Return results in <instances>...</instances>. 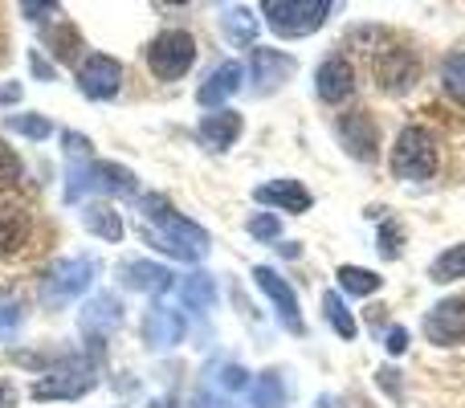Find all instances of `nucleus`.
Wrapping results in <instances>:
<instances>
[{
	"instance_id": "f257e3e1",
	"label": "nucleus",
	"mask_w": 465,
	"mask_h": 408,
	"mask_svg": "<svg viewBox=\"0 0 465 408\" xmlns=\"http://www.w3.org/2000/svg\"><path fill=\"white\" fill-rule=\"evenodd\" d=\"M139 213H143L139 233H143V241H152L155 249L180 257V262H201V257L209 254V233L196 221H188L184 213H176L163 193H147L143 201H139Z\"/></svg>"
},
{
	"instance_id": "f03ea898",
	"label": "nucleus",
	"mask_w": 465,
	"mask_h": 408,
	"mask_svg": "<svg viewBox=\"0 0 465 408\" xmlns=\"http://www.w3.org/2000/svg\"><path fill=\"white\" fill-rule=\"evenodd\" d=\"M392 176L396 180H409V184H420V180H429L437 172V164H441V152H437V139L429 127H404L401 135H396L392 144Z\"/></svg>"
},
{
	"instance_id": "7ed1b4c3",
	"label": "nucleus",
	"mask_w": 465,
	"mask_h": 408,
	"mask_svg": "<svg viewBox=\"0 0 465 408\" xmlns=\"http://www.w3.org/2000/svg\"><path fill=\"white\" fill-rule=\"evenodd\" d=\"M94 278H98L94 257H62V262H54L41 274V303H45V311H65L78 294H86Z\"/></svg>"
},
{
	"instance_id": "20e7f679",
	"label": "nucleus",
	"mask_w": 465,
	"mask_h": 408,
	"mask_svg": "<svg viewBox=\"0 0 465 408\" xmlns=\"http://www.w3.org/2000/svg\"><path fill=\"white\" fill-rule=\"evenodd\" d=\"M86 193H103V196H135V172L123 164H106V160H82L70 168V184H65V201H78Z\"/></svg>"
},
{
	"instance_id": "39448f33",
	"label": "nucleus",
	"mask_w": 465,
	"mask_h": 408,
	"mask_svg": "<svg viewBox=\"0 0 465 408\" xmlns=\"http://www.w3.org/2000/svg\"><path fill=\"white\" fill-rule=\"evenodd\" d=\"M143 57H147V70H152L160 82H176V78H184V74L193 70L196 37L188 29H163V33H155V37L147 41Z\"/></svg>"
},
{
	"instance_id": "423d86ee",
	"label": "nucleus",
	"mask_w": 465,
	"mask_h": 408,
	"mask_svg": "<svg viewBox=\"0 0 465 408\" xmlns=\"http://www.w3.org/2000/svg\"><path fill=\"white\" fill-rule=\"evenodd\" d=\"M262 16L278 37H306L327 25L331 5L327 0H265Z\"/></svg>"
},
{
	"instance_id": "0eeeda50",
	"label": "nucleus",
	"mask_w": 465,
	"mask_h": 408,
	"mask_svg": "<svg viewBox=\"0 0 465 408\" xmlns=\"http://www.w3.org/2000/svg\"><path fill=\"white\" fill-rule=\"evenodd\" d=\"M371 54V74H376V86L384 90V95H404V90L417 86L420 78V57L417 49L409 45H376L368 49Z\"/></svg>"
},
{
	"instance_id": "6e6552de",
	"label": "nucleus",
	"mask_w": 465,
	"mask_h": 408,
	"mask_svg": "<svg viewBox=\"0 0 465 408\" xmlns=\"http://www.w3.org/2000/svg\"><path fill=\"white\" fill-rule=\"evenodd\" d=\"M78 90L90 103H111L123 90V65L114 62L111 54H90L86 62L78 65Z\"/></svg>"
},
{
	"instance_id": "1a4fd4ad",
	"label": "nucleus",
	"mask_w": 465,
	"mask_h": 408,
	"mask_svg": "<svg viewBox=\"0 0 465 408\" xmlns=\"http://www.w3.org/2000/svg\"><path fill=\"white\" fill-rule=\"evenodd\" d=\"M425 339L433 347H461L465 343V294L441 298L425 314Z\"/></svg>"
},
{
	"instance_id": "9d476101",
	"label": "nucleus",
	"mask_w": 465,
	"mask_h": 408,
	"mask_svg": "<svg viewBox=\"0 0 465 408\" xmlns=\"http://www.w3.org/2000/svg\"><path fill=\"white\" fill-rule=\"evenodd\" d=\"M253 282L265 290V294H270V303L278 306L282 327H286L290 335H302L306 323H302V311H298V294H294V290H290L286 282H282L278 274L270 270V265H257V270H253Z\"/></svg>"
},
{
	"instance_id": "9b49d317",
	"label": "nucleus",
	"mask_w": 465,
	"mask_h": 408,
	"mask_svg": "<svg viewBox=\"0 0 465 408\" xmlns=\"http://www.w3.org/2000/svg\"><path fill=\"white\" fill-rule=\"evenodd\" d=\"M351 90H355V65L347 62L343 54L327 57V62L314 70V95H319L322 103L339 106V103H347V98H351Z\"/></svg>"
},
{
	"instance_id": "f8f14e48",
	"label": "nucleus",
	"mask_w": 465,
	"mask_h": 408,
	"mask_svg": "<svg viewBox=\"0 0 465 408\" xmlns=\"http://www.w3.org/2000/svg\"><path fill=\"white\" fill-rule=\"evenodd\" d=\"M249 74H253V86L262 90V95H270V90H278L282 82L294 74V57L282 54V49L253 45V54H249Z\"/></svg>"
},
{
	"instance_id": "ddd939ff",
	"label": "nucleus",
	"mask_w": 465,
	"mask_h": 408,
	"mask_svg": "<svg viewBox=\"0 0 465 408\" xmlns=\"http://www.w3.org/2000/svg\"><path fill=\"white\" fill-rule=\"evenodd\" d=\"M78 327L86 339H103L114 327H123V303L114 294H94L86 306L78 311Z\"/></svg>"
},
{
	"instance_id": "4468645a",
	"label": "nucleus",
	"mask_w": 465,
	"mask_h": 408,
	"mask_svg": "<svg viewBox=\"0 0 465 408\" xmlns=\"http://www.w3.org/2000/svg\"><path fill=\"white\" fill-rule=\"evenodd\" d=\"M184 314L172 311V306H152L143 314V343L152 352H163V347H176L184 339Z\"/></svg>"
},
{
	"instance_id": "2eb2a0df",
	"label": "nucleus",
	"mask_w": 465,
	"mask_h": 408,
	"mask_svg": "<svg viewBox=\"0 0 465 408\" xmlns=\"http://www.w3.org/2000/svg\"><path fill=\"white\" fill-rule=\"evenodd\" d=\"M98 384L94 372H54L33 384V401H78Z\"/></svg>"
},
{
	"instance_id": "dca6fc26",
	"label": "nucleus",
	"mask_w": 465,
	"mask_h": 408,
	"mask_svg": "<svg viewBox=\"0 0 465 408\" xmlns=\"http://www.w3.org/2000/svg\"><path fill=\"white\" fill-rule=\"evenodd\" d=\"M339 139L343 147L355 155V160H376V123H371L368 111H351L339 119Z\"/></svg>"
},
{
	"instance_id": "f3484780",
	"label": "nucleus",
	"mask_w": 465,
	"mask_h": 408,
	"mask_svg": "<svg viewBox=\"0 0 465 408\" xmlns=\"http://www.w3.org/2000/svg\"><path fill=\"white\" fill-rule=\"evenodd\" d=\"M253 201L282 208V213H306V208H311V193H306L298 180H270V184L253 188Z\"/></svg>"
},
{
	"instance_id": "a211bd4d",
	"label": "nucleus",
	"mask_w": 465,
	"mask_h": 408,
	"mask_svg": "<svg viewBox=\"0 0 465 408\" xmlns=\"http://www.w3.org/2000/svg\"><path fill=\"white\" fill-rule=\"evenodd\" d=\"M241 114L237 111H213L201 119V127H196V135H201L204 147H213V152H225V147H232L241 139Z\"/></svg>"
},
{
	"instance_id": "6ab92c4d",
	"label": "nucleus",
	"mask_w": 465,
	"mask_h": 408,
	"mask_svg": "<svg viewBox=\"0 0 465 408\" xmlns=\"http://www.w3.org/2000/svg\"><path fill=\"white\" fill-rule=\"evenodd\" d=\"M119 278H123V286L143 290V294H163V290H172V270L160 262H123Z\"/></svg>"
},
{
	"instance_id": "aec40b11",
	"label": "nucleus",
	"mask_w": 465,
	"mask_h": 408,
	"mask_svg": "<svg viewBox=\"0 0 465 408\" xmlns=\"http://www.w3.org/2000/svg\"><path fill=\"white\" fill-rule=\"evenodd\" d=\"M241 78H245L241 62H221L217 70L204 78V86L196 90V103H201V106H221L225 98H232L241 90Z\"/></svg>"
},
{
	"instance_id": "412c9836",
	"label": "nucleus",
	"mask_w": 465,
	"mask_h": 408,
	"mask_svg": "<svg viewBox=\"0 0 465 408\" xmlns=\"http://www.w3.org/2000/svg\"><path fill=\"white\" fill-rule=\"evenodd\" d=\"M29 245V216L16 208H0V262Z\"/></svg>"
},
{
	"instance_id": "4be33fe9",
	"label": "nucleus",
	"mask_w": 465,
	"mask_h": 408,
	"mask_svg": "<svg viewBox=\"0 0 465 408\" xmlns=\"http://www.w3.org/2000/svg\"><path fill=\"white\" fill-rule=\"evenodd\" d=\"M82 224L103 241H123V216L111 204H86L82 208Z\"/></svg>"
},
{
	"instance_id": "5701e85b",
	"label": "nucleus",
	"mask_w": 465,
	"mask_h": 408,
	"mask_svg": "<svg viewBox=\"0 0 465 408\" xmlns=\"http://www.w3.org/2000/svg\"><path fill=\"white\" fill-rule=\"evenodd\" d=\"M249 401H253V408H286L290 393H286L282 372H262L253 380V388H249Z\"/></svg>"
},
{
	"instance_id": "b1692460",
	"label": "nucleus",
	"mask_w": 465,
	"mask_h": 408,
	"mask_svg": "<svg viewBox=\"0 0 465 408\" xmlns=\"http://www.w3.org/2000/svg\"><path fill=\"white\" fill-rule=\"evenodd\" d=\"M45 45L54 49L62 62L78 65V57H82V33L74 29L70 21H57V25H49V29H45Z\"/></svg>"
},
{
	"instance_id": "393cba45",
	"label": "nucleus",
	"mask_w": 465,
	"mask_h": 408,
	"mask_svg": "<svg viewBox=\"0 0 465 408\" xmlns=\"http://www.w3.org/2000/svg\"><path fill=\"white\" fill-rule=\"evenodd\" d=\"M180 298H184L188 311H209V306L217 303V286H213L209 274H188V278L180 282Z\"/></svg>"
},
{
	"instance_id": "a878e982",
	"label": "nucleus",
	"mask_w": 465,
	"mask_h": 408,
	"mask_svg": "<svg viewBox=\"0 0 465 408\" xmlns=\"http://www.w3.org/2000/svg\"><path fill=\"white\" fill-rule=\"evenodd\" d=\"M339 286L347 290V294H355V298H368V294H376L380 290V282L384 278H376L371 270H363V265H339Z\"/></svg>"
},
{
	"instance_id": "bb28decb",
	"label": "nucleus",
	"mask_w": 465,
	"mask_h": 408,
	"mask_svg": "<svg viewBox=\"0 0 465 408\" xmlns=\"http://www.w3.org/2000/svg\"><path fill=\"white\" fill-rule=\"evenodd\" d=\"M5 127L13 131V135H25V139H49L54 135V123L45 119V114H33V111H21V114H5Z\"/></svg>"
},
{
	"instance_id": "cd10ccee",
	"label": "nucleus",
	"mask_w": 465,
	"mask_h": 408,
	"mask_svg": "<svg viewBox=\"0 0 465 408\" xmlns=\"http://www.w3.org/2000/svg\"><path fill=\"white\" fill-rule=\"evenodd\" d=\"M221 25H225L229 41H237V45H253V37H257V16L249 13V8H225Z\"/></svg>"
},
{
	"instance_id": "c85d7f7f",
	"label": "nucleus",
	"mask_w": 465,
	"mask_h": 408,
	"mask_svg": "<svg viewBox=\"0 0 465 408\" xmlns=\"http://www.w3.org/2000/svg\"><path fill=\"white\" fill-rule=\"evenodd\" d=\"M322 311H327V323L335 327L339 339H355V335H360V323L351 319V311L343 306V298H339V294H322Z\"/></svg>"
},
{
	"instance_id": "c756f323",
	"label": "nucleus",
	"mask_w": 465,
	"mask_h": 408,
	"mask_svg": "<svg viewBox=\"0 0 465 408\" xmlns=\"http://www.w3.org/2000/svg\"><path fill=\"white\" fill-rule=\"evenodd\" d=\"M429 278H433V282H458V278H465V241H461V245H453V249H445V254L429 265Z\"/></svg>"
},
{
	"instance_id": "7c9ffc66",
	"label": "nucleus",
	"mask_w": 465,
	"mask_h": 408,
	"mask_svg": "<svg viewBox=\"0 0 465 408\" xmlns=\"http://www.w3.org/2000/svg\"><path fill=\"white\" fill-rule=\"evenodd\" d=\"M441 86L450 98H458L465 103V54H450L441 65Z\"/></svg>"
},
{
	"instance_id": "2f4dec72",
	"label": "nucleus",
	"mask_w": 465,
	"mask_h": 408,
	"mask_svg": "<svg viewBox=\"0 0 465 408\" xmlns=\"http://www.w3.org/2000/svg\"><path fill=\"white\" fill-rule=\"evenodd\" d=\"M21 323H25L21 303L8 298V294H0V339H13L16 331H21Z\"/></svg>"
},
{
	"instance_id": "473e14b6",
	"label": "nucleus",
	"mask_w": 465,
	"mask_h": 408,
	"mask_svg": "<svg viewBox=\"0 0 465 408\" xmlns=\"http://www.w3.org/2000/svg\"><path fill=\"white\" fill-rule=\"evenodd\" d=\"M249 233H253L257 241H273L282 233V221L273 213H253L249 216Z\"/></svg>"
},
{
	"instance_id": "72a5a7b5",
	"label": "nucleus",
	"mask_w": 465,
	"mask_h": 408,
	"mask_svg": "<svg viewBox=\"0 0 465 408\" xmlns=\"http://www.w3.org/2000/svg\"><path fill=\"white\" fill-rule=\"evenodd\" d=\"M217 384L225 388V393H241V388H249V372L241 368V363H225V368L217 372Z\"/></svg>"
},
{
	"instance_id": "f704fd0d",
	"label": "nucleus",
	"mask_w": 465,
	"mask_h": 408,
	"mask_svg": "<svg viewBox=\"0 0 465 408\" xmlns=\"http://www.w3.org/2000/svg\"><path fill=\"white\" fill-rule=\"evenodd\" d=\"M21 180V160L13 155V147L0 144V188H13Z\"/></svg>"
},
{
	"instance_id": "c9c22d12",
	"label": "nucleus",
	"mask_w": 465,
	"mask_h": 408,
	"mask_svg": "<svg viewBox=\"0 0 465 408\" xmlns=\"http://www.w3.org/2000/svg\"><path fill=\"white\" fill-rule=\"evenodd\" d=\"M401 241H404V233H401V224L396 221H388L384 229H380V254L392 262V257H401Z\"/></svg>"
},
{
	"instance_id": "e433bc0d",
	"label": "nucleus",
	"mask_w": 465,
	"mask_h": 408,
	"mask_svg": "<svg viewBox=\"0 0 465 408\" xmlns=\"http://www.w3.org/2000/svg\"><path fill=\"white\" fill-rule=\"evenodd\" d=\"M62 144H65V155H78V160H90V139L78 135V131H62Z\"/></svg>"
},
{
	"instance_id": "4c0bfd02",
	"label": "nucleus",
	"mask_w": 465,
	"mask_h": 408,
	"mask_svg": "<svg viewBox=\"0 0 465 408\" xmlns=\"http://www.w3.org/2000/svg\"><path fill=\"white\" fill-rule=\"evenodd\" d=\"M404 347H409V331H404V327H392V331H388V352L401 355Z\"/></svg>"
},
{
	"instance_id": "58836bf2",
	"label": "nucleus",
	"mask_w": 465,
	"mask_h": 408,
	"mask_svg": "<svg viewBox=\"0 0 465 408\" xmlns=\"http://www.w3.org/2000/svg\"><path fill=\"white\" fill-rule=\"evenodd\" d=\"M16 401H21V396H16V384L0 376V408H16Z\"/></svg>"
},
{
	"instance_id": "ea45409f",
	"label": "nucleus",
	"mask_w": 465,
	"mask_h": 408,
	"mask_svg": "<svg viewBox=\"0 0 465 408\" xmlns=\"http://www.w3.org/2000/svg\"><path fill=\"white\" fill-rule=\"evenodd\" d=\"M29 65H33V74H37V78H45V82H49V78H54V65H49V62H45V57H41V54H37V49H33V54H29Z\"/></svg>"
},
{
	"instance_id": "a19ab883",
	"label": "nucleus",
	"mask_w": 465,
	"mask_h": 408,
	"mask_svg": "<svg viewBox=\"0 0 465 408\" xmlns=\"http://www.w3.org/2000/svg\"><path fill=\"white\" fill-rule=\"evenodd\" d=\"M21 13L29 16V21H45L49 13H57V5H21Z\"/></svg>"
},
{
	"instance_id": "79ce46f5",
	"label": "nucleus",
	"mask_w": 465,
	"mask_h": 408,
	"mask_svg": "<svg viewBox=\"0 0 465 408\" xmlns=\"http://www.w3.org/2000/svg\"><path fill=\"white\" fill-rule=\"evenodd\" d=\"M196 408H229V404H225V401H213V396L201 393V396H196Z\"/></svg>"
},
{
	"instance_id": "37998d69",
	"label": "nucleus",
	"mask_w": 465,
	"mask_h": 408,
	"mask_svg": "<svg viewBox=\"0 0 465 408\" xmlns=\"http://www.w3.org/2000/svg\"><path fill=\"white\" fill-rule=\"evenodd\" d=\"M16 98H21V86H5V90H0V103H16Z\"/></svg>"
},
{
	"instance_id": "c03bdc74",
	"label": "nucleus",
	"mask_w": 465,
	"mask_h": 408,
	"mask_svg": "<svg viewBox=\"0 0 465 408\" xmlns=\"http://www.w3.org/2000/svg\"><path fill=\"white\" fill-rule=\"evenodd\" d=\"M147 408H176V404H172V401H168V396H160V401H152V404H147Z\"/></svg>"
}]
</instances>
